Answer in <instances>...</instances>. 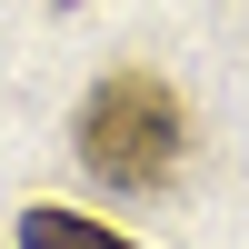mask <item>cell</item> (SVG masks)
Returning a JSON list of instances; mask_svg holds the SVG:
<instances>
[{"instance_id": "1", "label": "cell", "mask_w": 249, "mask_h": 249, "mask_svg": "<svg viewBox=\"0 0 249 249\" xmlns=\"http://www.w3.org/2000/svg\"><path fill=\"white\" fill-rule=\"evenodd\" d=\"M179 140H190V120H179V100L160 90L150 70H110L80 100V120H70L80 170L110 179V190H160V179L179 170Z\"/></svg>"}, {"instance_id": "2", "label": "cell", "mask_w": 249, "mask_h": 249, "mask_svg": "<svg viewBox=\"0 0 249 249\" xmlns=\"http://www.w3.org/2000/svg\"><path fill=\"white\" fill-rule=\"evenodd\" d=\"M20 249H140V239L100 230V219H80V210H50V199H30V210H20Z\"/></svg>"}]
</instances>
